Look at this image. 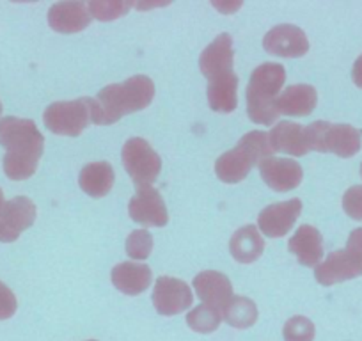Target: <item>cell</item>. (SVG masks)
Returning <instances> with one entry per match:
<instances>
[{"mask_svg": "<svg viewBox=\"0 0 362 341\" xmlns=\"http://www.w3.org/2000/svg\"><path fill=\"white\" fill-rule=\"evenodd\" d=\"M0 144L6 148L4 173L9 180L22 182L36 173L43 155L45 137L33 120L8 116L0 120Z\"/></svg>", "mask_w": 362, "mask_h": 341, "instance_id": "1", "label": "cell"}, {"mask_svg": "<svg viewBox=\"0 0 362 341\" xmlns=\"http://www.w3.org/2000/svg\"><path fill=\"white\" fill-rule=\"evenodd\" d=\"M153 98L155 83L146 75H135L121 83H110L90 102V123L114 125L123 116L146 109Z\"/></svg>", "mask_w": 362, "mask_h": 341, "instance_id": "2", "label": "cell"}, {"mask_svg": "<svg viewBox=\"0 0 362 341\" xmlns=\"http://www.w3.org/2000/svg\"><path fill=\"white\" fill-rule=\"evenodd\" d=\"M286 82V69L279 62H264L252 71L247 86V114L256 125H272L277 120L276 102Z\"/></svg>", "mask_w": 362, "mask_h": 341, "instance_id": "3", "label": "cell"}, {"mask_svg": "<svg viewBox=\"0 0 362 341\" xmlns=\"http://www.w3.org/2000/svg\"><path fill=\"white\" fill-rule=\"evenodd\" d=\"M270 139L264 132H249L233 149L221 155L215 162L217 178L224 183H238L247 178L254 166L274 155Z\"/></svg>", "mask_w": 362, "mask_h": 341, "instance_id": "4", "label": "cell"}, {"mask_svg": "<svg viewBox=\"0 0 362 341\" xmlns=\"http://www.w3.org/2000/svg\"><path fill=\"white\" fill-rule=\"evenodd\" d=\"M121 155H123L124 169L134 180L135 189L151 187L158 180L160 170H162V158L146 139H128Z\"/></svg>", "mask_w": 362, "mask_h": 341, "instance_id": "5", "label": "cell"}, {"mask_svg": "<svg viewBox=\"0 0 362 341\" xmlns=\"http://www.w3.org/2000/svg\"><path fill=\"white\" fill-rule=\"evenodd\" d=\"M90 102L93 98L52 103L43 114L45 127L57 135L78 137L90 123Z\"/></svg>", "mask_w": 362, "mask_h": 341, "instance_id": "6", "label": "cell"}, {"mask_svg": "<svg viewBox=\"0 0 362 341\" xmlns=\"http://www.w3.org/2000/svg\"><path fill=\"white\" fill-rule=\"evenodd\" d=\"M308 148L315 151H334L341 156H348L358 148V137L350 127H330L329 123L316 121L305 128Z\"/></svg>", "mask_w": 362, "mask_h": 341, "instance_id": "7", "label": "cell"}, {"mask_svg": "<svg viewBox=\"0 0 362 341\" xmlns=\"http://www.w3.org/2000/svg\"><path fill=\"white\" fill-rule=\"evenodd\" d=\"M153 306L163 316L180 315L192 306L194 295L185 281L170 276H160L153 288Z\"/></svg>", "mask_w": 362, "mask_h": 341, "instance_id": "8", "label": "cell"}, {"mask_svg": "<svg viewBox=\"0 0 362 341\" xmlns=\"http://www.w3.org/2000/svg\"><path fill=\"white\" fill-rule=\"evenodd\" d=\"M36 204L25 196H16L0 207V242L9 243L18 240L25 229L36 221Z\"/></svg>", "mask_w": 362, "mask_h": 341, "instance_id": "9", "label": "cell"}, {"mask_svg": "<svg viewBox=\"0 0 362 341\" xmlns=\"http://www.w3.org/2000/svg\"><path fill=\"white\" fill-rule=\"evenodd\" d=\"M128 214L141 226L162 228L169 222V212L155 187H141L128 203Z\"/></svg>", "mask_w": 362, "mask_h": 341, "instance_id": "10", "label": "cell"}, {"mask_svg": "<svg viewBox=\"0 0 362 341\" xmlns=\"http://www.w3.org/2000/svg\"><path fill=\"white\" fill-rule=\"evenodd\" d=\"M300 212L302 201L297 200V197L283 201V203L268 204L257 215V229H261V233L267 235L268 238H279V236L290 233Z\"/></svg>", "mask_w": 362, "mask_h": 341, "instance_id": "11", "label": "cell"}, {"mask_svg": "<svg viewBox=\"0 0 362 341\" xmlns=\"http://www.w3.org/2000/svg\"><path fill=\"white\" fill-rule=\"evenodd\" d=\"M263 47L268 54L277 57H302L308 54L309 41L300 27L281 23L264 34Z\"/></svg>", "mask_w": 362, "mask_h": 341, "instance_id": "12", "label": "cell"}, {"mask_svg": "<svg viewBox=\"0 0 362 341\" xmlns=\"http://www.w3.org/2000/svg\"><path fill=\"white\" fill-rule=\"evenodd\" d=\"M259 175L263 182L276 192H288L297 189L304 178L302 166L293 158H264L259 163Z\"/></svg>", "mask_w": 362, "mask_h": 341, "instance_id": "13", "label": "cell"}, {"mask_svg": "<svg viewBox=\"0 0 362 341\" xmlns=\"http://www.w3.org/2000/svg\"><path fill=\"white\" fill-rule=\"evenodd\" d=\"M194 288L203 304L211 306L221 313L224 311L228 302L235 297L229 277L217 270H204V272L197 274L194 277Z\"/></svg>", "mask_w": 362, "mask_h": 341, "instance_id": "14", "label": "cell"}, {"mask_svg": "<svg viewBox=\"0 0 362 341\" xmlns=\"http://www.w3.org/2000/svg\"><path fill=\"white\" fill-rule=\"evenodd\" d=\"M235 64V52H233V40L229 34H218L210 45L203 50L199 57L201 73L208 80L217 75L233 71Z\"/></svg>", "mask_w": 362, "mask_h": 341, "instance_id": "15", "label": "cell"}, {"mask_svg": "<svg viewBox=\"0 0 362 341\" xmlns=\"http://www.w3.org/2000/svg\"><path fill=\"white\" fill-rule=\"evenodd\" d=\"M89 9L83 2H59L48 9V23L61 34H75L89 27Z\"/></svg>", "mask_w": 362, "mask_h": 341, "instance_id": "16", "label": "cell"}, {"mask_svg": "<svg viewBox=\"0 0 362 341\" xmlns=\"http://www.w3.org/2000/svg\"><path fill=\"white\" fill-rule=\"evenodd\" d=\"M316 100L318 96H316V89L313 86L297 83L281 93L276 102V110L277 114H283V116L304 117L315 110Z\"/></svg>", "mask_w": 362, "mask_h": 341, "instance_id": "17", "label": "cell"}, {"mask_svg": "<svg viewBox=\"0 0 362 341\" xmlns=\"http://www.w3.org/2000/svg\"><path fill=\"white\" fill-rule=\"evenodd\" d=\"M268 139L274 151L288 153L293 156H302L309 151L305 128L293 121H281L272 128Z\"/></svg>", "mask_w": 362, "mask_h": 341, "instance_id": "18", "label": "cell"}, {"mask_svg": "<svg viewBox=\"0 0 362 341\" xmlns=\"http://www.w3.org/2000/svg\"><path fill=\"white\" fill-rule=\"evenodd\" d=\"M288 249L291 254H295V258L298 260L300 265L315 267L323 256V242L322 235L313 226L304 224L295 231L288 242Z\"/></svg>", "mask_w": 362, "mask_h": 341, "instance_id": "19", "label": "cell"}, {"mask_svg": "<svg viewBox=\"0 0 362 341\" xmlns=\"http://www.w3.org/2000/svg\"><path fill=\"white\" fill-rule=\"evenodd\" d=\"M208 103L215 112L229 114L238 105V76L235 71L208 80Z\"/></svg>", "mask_w": 362, "mask_h": 341, "instance_id": "20", "label": "cell"}, {"mask_svg": "<svg viewBox=\"0 0 362 341\" xmlns=\"http://www.w3.org/2000/svg\"><path fill=\"white\" fill-rule=\"evenodd\" d=\"M112 283L121 294L139 295L151 284V269L146 263L123 262L112 269Z\"/></svg>", "mask_w": 362, "mask_h": 341, "instance_id": "21", "label": "cell"}, {"mask_svg": "<svg viewBox=\"0 0 362 341\" xmlns=\"http://www.w3.org/2000/svg\"><path fill=\"white\" fill-rule=\"evenodd\" d=\"M114 169L109 162H90L82 167L78 175V185L87 196L103 197L114 187Z\"/></svg>", "mask_w": 362, "mask_h": 341, "instance_id": "22", "label": "cell"}, {"mask_svg": "<svg viewBox=\"0 0 362 341\" xmlns=\"http://www.w3.org/2000/svg\"><path fill=\"white\" fill-rule=\"evenodd\" d=\"M231 256L240 263H252L259 258L264 250V240L259 229L254 224H247L235 231L229 242Z\"/></svg>", "mask_w": 362, "mask_h": 341, "instance_id": "23", "label": "cell"}, {"mask_svg": "<svg viewBox=\"0 0 362 341\" xmlns=\"http://www.w3.org/2000/svg\"><path fill=\"white\" fill-rule=\"evenodd\" d=\"M361 270L362 265H358L357 260H351L346 253H332L322 265L316 267L315 276L318 283L329 287L336 281H343L355 274H361Z\"/></svg>", "mask_w": 362, "mask_h": 341, "instance_id": "24", "label": "cell"}, {"mask_svg": "<svg viewBox=\"0 0 362 341\" xmlns=\"http://www.w3.org/2000/svg\"><path fill=\"white\" fill-rule=\"evenodd\" d=\"M222 320L236 329H249L257 320V306L249 297L235 295L222 311Z\"/></svg>", "mask_w": 362, "mask_h": 341, "instance_id": "25", "label": "cell"}, {"mask_svg": "<svg viewBox=\"0 0 362 341\" xmlns=\"http://www.w3.org/2000/svg\"><path fill=\"white\" fill-rule=\"evenodd\" d=\"M222 322V313L208 304H199L187 315V323L196 333H214Z\"/></svg>", "mask_w": 362, "mask_h": 341, "instance_id": "26", "label": "cell"}, {"mask_svg": "<svg viewBox=\"0 0 362 341\" xmlns=\"http://www.w3.org/2000/svg\"><path fill=\"white\" fill-rule=\"evenodd\" d=\"M153 250V236L148 229H135L127 238V254L134 260H146Z\"/></svg>", "mask_w": 362, "mask_h": 341, "instance_id": "27", "label": "cell"}, {"mask_svg": "<svg viewBox=\"0 0 362 341\" xmlns=\"http://www.w3.org/2000/svg\"><path fill=\"white\" fill-rule=\"evenodd\" d=\"M284 341H313L315 340V323L305 316H293L284 323Z\"/></svg>", "mask_w": 362, "mask_h": 341, "instance_id": "28", "label": "cell"}, {"mask_svg": "<svg viewBox=\"0 0 362 341\" xmlns=\"http://www.w3.org/2000/svg\"><path fill=\"white\" fill-rule=\"evenodd\" d=\"M87 9L93 18L109 22V20H116L127 15L132 9V2H89Z\"/></svg>", "mask_w": 362, "mask_h": 341, "instance_id": "29", "label": "cell"}, {"mask_svg": "<svg viewBox=\"0 0 362 341\" xmlns=\"http://www.w3.org/2000/svg\"><path fill=\"white\" fill-rule=\"evenodd\" d=\"M16 308H18V302L13 290L0 281V320L11 318L16 313Z\"/></svg>", "mask_w": 362, "mask_h": 341, "instance_id": "30", "label": "cell"}, {"mask_svg": "<svg viewBox=\"0 0 362 341\" xmlns=\"http://www.w3.org/2000/svg\"><path fill=\"white\" fill-rule=\"evenodd\" d=\"M6 203V200H4V192H2V189H0V207H2V204Z\"/></svg>", "mask_w": 362, "mask_h": 341, "instance_id": "31", "label": "cell"}, {"mask_svg": "<svg viewBox=\"0 0 362 341\" xmlns=\"http://www.w3.org/2000/svg\"><path fill=\"white\" fill-rule=\"evenodd\" d=\"M0 116H2V103H0Z\"/></svg>", "mask_w": 362, "mask_h": 341, "instance_id": "32", "label": "cell"}, {"mask_svg": "<svg viewBox=\"0 0 362 341\" xmlns=\"http://www.w3.org/2000/svg\"><path fill=\"white\" fill-rule=\"evenodd\" d=\"M89 341H96V340H89Z\"/></svg>", "mask_w": 362, "mask_h": 341, "instance_id": "33", "label": "cell"}]
</instances>
